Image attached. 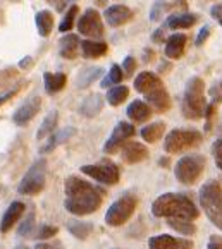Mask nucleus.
<instances>
[{"label":"nucleus","instance_id":"25","mask_svg":"<svg viewBox=\"0 0 222 249\" xmlns=\"http://www.w3.org/2000/svg\"><path fill=\"white\" fill-rule=\"evenodd\" d=\"M60 55L67 60H74L79 53V38L76 35H66L59 41Z\"/></svg>","mask_w":222,"mask_h":249},{"label":"nucleus","instance_id":"23","mask_svg":"<svg viewBox=\"0 0 222 249\" xmlns=\"http://www.w3.org/2000/svg\"><path fill=\"white\" fill-rule=\"evenodd\" d=\"M79 48H81V53L85 59H98V57L107 53L109 50L105 41H95V40L79 41Z\"/></svg>","mask_w":222,"mask_h":249},{"label":"nucleus","instance_id":"4","mask_svg":"<svg viewBox=\"0 0 222 249\" xmlns=\"http://www.w3.org/2000/svg\"><path fill=\"white\" fill-rule=\"evenodd\" d=\"M200 205L208 220L222 231V186L217 180H208L202 186Z\"/></svg>","mask_w":222,"mask_h":249},{"label":"nucleus","instance_id":"17","mask_svg":"<svg viewBox=\"0 0 222 249\" xmlns=\"http://www.w3.org/2000/svg\"><path fill=\"white\" fill-rule=\"evenodd\" d=\"M186 43H188V36L181 33H176L166 40V55L169 59L178 60L185 55Z\"/></svg>","mask_w":222,"mask_h":249},{"label":"nucleus","instance_id":"10","mask_svg":"<svg viewBox=\"0 0 222 249\" xmlns=\"http://www.w3.org/2000/svg\"><path fill=\"white\" fill-rule=\"evenodd\" d=\"M78 31L83 36H88L90 40H95V38L104 36V22L98 14V11L95 9H86L83 12V16L78 19Z\"/></svg>","mask_w":222,"mask_h":249},{"label":"nucleus","instance_id":"49","mask_svg":"<svg viewBox=\"0 0 222 249\" xmlns=\"http://www.w3.org/2000/svg\"><path fill=\"white\" fill-rule=\"evenodd\" d=\"M19 88H21V86H16V88H14V89H12V91L5 93V95H4V96H0V105H4V103H5V102H7V100H9V98H12V96H14V95H16V93H18V91H19Z\"/></svg>","mask_w":222,"mask_h":249},{"label":"nucleus","instance_id":"34","mask_svg":"<svg viewBox=\"0 0 222 249\" xmlns=\"http://www.w3.org/2000/svg\"><path fill=\"white\" fill-rule=\"evenodd\" d=\"M170 229H174L176 232L183 235H193L196 232V225L193 222H188V220H179V218H172L167 222Z\"/></svg>","mask_w":222,"mask_h":249},{"label":"nucleus","instance_id":"32","mask_svg":"<svg viewBox=\"0 0 222 249\" xmlns=\"http://www.w3.org/2000/svg\"><path fill=\"white\" fill-rule=\"evenodd\" d=\"M176 242H178V239L172 237V235L160 234L150 237L148 246H150V249H176Z\"/></svg>","mask_w":222,"mask_h":249},{"label":"nucleus","instance_id":"41","mask_svg":"<svg viewBox=\"0 0 222 249\" xmlns=\"http://www.w3.org/2000/svg\"><path fill=\"white\" fill-rule=\"evenodd\" d=\"M122 72H126V76H133L134 71H136V60L134 57H126L124 62H122Z\"/></svg>","mask_w":222,"mask_h":249},{"label":"nucleus","instance_id":"52","mask_svg":"<svg viewBox=\"0 0 222 249\" xmlns=\"http://www.w3.org/2000/svg\"><path fill=\"white\" fill-rule=\"evenodd\" d=\"M167 69H170V66H169V64H162V66H160V72H164V71H167Z\"/></svg>","mask_w":222,"mask_h":249},{"label":"nucleus","instance_id":"11","mask_svg":"<svg viewBox=\"0 0 222 249\" xmlns=\"http://www.w3.org/2000/svg\"><path fill=\"white\" fill-rule=\"evenodd\" d=\"M134 134H136V129H134L133 124H130V122H119L114 127V131H112L111 138L105 141L104 151L107 155L117 153V151L121 150V146H124L126 141L130 140V138H133Z\"/></svg>","mask_w":222,"mask_h":249},{"label":"nucleus","instance_id":"8","mask_svg":"<svg viewBox=\"0 0 222 249\" xmlns=\"http://www.w3.org/2000/svg\"><path fill=\"white\" fill-rule=\"evenodd\" d=\"M45 180H47V160L40 158L31 165L24 177L21 179L18 186L19 195L24 196H35L41 193L45 187Z\"/></svg>","mask_w":222,"mask_h":249},{"label":"nucleus","instance_id":"18","mask_svg":"<svg viewBox=\"0 0 222 249\" xmlns=\"http://www.w3.org/2000/svg\"><path fill=\"white\" fill-rule=\"evenodd\" d=\"M104 103H105V98L100 93H93L88 98L83 100V103L79 105V114L88 119L96 117V115L102 112V108H104Z\"/></svg>","mask_w":222,"mask_h":249},{"label":"nucleus","instance_id":"38","mask_svg":"<svg viewBox=\"0 0 222 249\" xmlns=\"http://www.w3.org/2000/svg\"><path fill=\"white\" fill-rule=\"evenodd\" d=\"M57 232H59V229L54 227V225H40V229H38V239H52L57 235Z\"/></svg>","mask_w":222,"mask_h":249},{"label":"nucleus","instance_id":"43","mask_svg":"<svg viewBox=\"0 0 222 249\" xmlns=\"http://www.w3.org/2000/svg\"><path fill=\"white\" fill-rule=\"evenodd\" d=\"M210 96L214 100H212V103H221L222 102V81H219V83H215L214 86L210 88Z\"/></svg>","mask_w":222,"mask_h":249},{"label":"nucleus","instance_id":"15","mask_svg":"<svg viewBox=\"0 0 222 249\" xmlns=\"http://www.w3.org/2000/svg\"><path fill=\"white\" fill-rule=\"evenodd\" d=\"M147 158H148V148L141 143L131 141V143H126L124 148H122V160L130 165L140 163V161L147 160Z\"/></svg>","mask_w":222,"mask_h":249},{"label":"nucleus","instance_id":"3","mask_svg":"<svg viewBox=\"0 0 222 249\" xmlns=\"http://www.w3.org/2000/svg\"><path fill=\"white\" fill-rule=\"evenodd\" d=\"M183 115L191 121H200L205 117V108H207V100H205V83L202 77L193 76L188 79L183 95Z\"/></svg>","mask_w":222,"mask_h":249},{"label":"nucleus","instance_id":"53","mask_svg":"<svg viewBox=\"0 0 222 249\" xmlns=\"http://www.w3.org/2000/svg\"><path fill=\"white\" fill-rule=\"evenodd\" d=\"M16 249H30V248H26V246H18Z\"/></svg>","mask_w":222,"mask_h":249},{"label":"nucleus","instance_id":"24","mask_svg":"<svg viewBox=\"0 0 222 249\" xmlns=\"http://www.w3.org/2000/svg\"><path fill=\"white\" fill-rule=\"evenodd\" d=\"M74 134H76V127H71V125H69V127H66V129H62V131L56 132V134H52L50 138H48L47 144L40 148V153H48V151L56 150L57 146L64 144L66 141H69Z\"/></svg>","mask_w":222,"mask_h":249},{"label":"nucleus","instance_id":"40","mask_svg":"<svg viewBox=\"0 0 222 249\" xmlns=\"http://www.w3.org/2000/svg\"><path fill=\"white\" fill-rule=\"evenodd\" d=\"M212 155H214L217 167L222 170V140H217L214 144H212Z\"/></svg>","mask_w":222,"mask_h":249},{"label":"nucleus","instance_id":"31","mask_svg":"<svg viewBox=\"0 0 222 249\" xmlns=\"http://www.w3.org/2000/svg\"><path fill=\"white\" fill-rule=\"evenodd\" d=\"M128 96H130V88L128 86H114V88H111L107 91V102L109 105L112 107H119L121 103H124L128 100Z\"/></svg>","mask_w":222,"mask_h":249},{"label":"nucleus","instance_id":"29","mask_svg":"<svg viewBox=\"0 0 222 249\" xmlns=\"http://www.w3.org/2000/svg\"><path fill=\"white\" fill-rule=\"evenodd\" d=\"M57 121H59V112L52 110V112L43 119V122H41L40 129H38V132H37V140L41 141V140H45L47 136H52V132L56 131V127H57Z\"/></svg>","mask_w":222,"mask_h":249},{"label":"nucleus","instance_id":"27","mask_svg":"<svg viewBox=\"0 0 222 249\" xmlns=\"http://www.w3.org/2000/svg\"><path fill=\"white\" fill-rule=\"evenodd\" d=\"M164 132H166V122H152L141 129V138L147 143H157L164 136Z\"/></svg>","mask_w":222,"mask_h":249},{"label":"nucleus","instance_id":"2","mask_svg":"<svg viewBox=\"0 0 222 249\" xmlns=\"http://www.w3.org/2000/svg\"><path fill=\"white\" fill-rule=\"evenodd\" d=\"M152 213L159 218H179L188 222H195L200 215L191 198L181 193H166L159 196L152 205Z\"/></svg>","mask_w":222,"mask_h":249},{"label":"nucleus","instance_id":"12","mask_svg":"<svg viewBox=\"0 0 222 249\" xmlns=\"http://www.w3.org/2000/svg\"><path fill=\"white\" fill-rule=\"evenodd\" d=\"M40 108H41V98L38 95L31 96V98H28L26 102L16 110V114L12 115V121H14L16 125H26L28 122H31L37 117Z\"/></svg>","mask_w":222,"mask_h":249},{"label":"nucleus","instance_id":"9","mask_svg":"<svg viewBox=\"0 0 222 249\" xmlns=\"http://www.w3.org/2000/svg\"><path fill=\"white\" fill-rule=\"evenodd\" d=\"M81 172L85 176L92 177V179L98 180L102 184H107V186H114L119 182V177H121V170L119 167L111 160L98 161V163L93 165H83Z\"/></svg>","mask_w":222,"mask_h":249},{"label":"nucleus","instance_id":"16","mask_svg":"<svg viewBox=\"0 0 222 249\" xmlns=\"http://www.w3.org/2000/svg\"><path fill=\"white\" fill-rule=\"evenodd\" d=\"M24 210H26L24 203H21V201L11 203V206L5 210L4 216H2V222H0V232H4V234H5V232L11 231V229L18 224V220L22 216Z\"/></svg>","mask_w":222,"mask_h":249},{"label":"nucleus","instance_id":"20","mask_svg":"<svg viewBox=\"0 0 222 249\" xmlns=\"http://www.w3.org/2000/svg\"><path fill=\"white\" fill-rule=\"evenodd\" d=\"M200 16L195 12H183V14H172L170 18H167L166 26L170 30H189L191 26H195L198 22Z\"/></svg>","mask_w":222,"mask_h":249},{"label":"nucleus","instance_id":"48","mask_svg":"<svg viewBox=\"0 0 222 249\" xmlns=\"http://www.w3.org/2000/svg\"><path fill=\"white\" fill-rule=\"evenodd\" d=\"M35 249H64V246L60 242H52V244H48V242H40L37 244Z\"/></svg>","mask_w":222,"mask_h":249},{"label":"nucleus","instance_id":"37","mask_svg":"<svg viewBox=\"0 0 222 249\" xmlns=\"http://www.w3.org/2000/svg\"><path fill=\"white\" fill-rule=\"evenodd\" d=\"M33 231H35V215H33V213H30V215H28V218L24 220V222H22V225L19 227L18 234L28 237V235L33 234Z\"/></svg>","mask_w":222,"mask_h":249},{"label":"nucleus","instance_id":"26","mask_svg":"<svg viewBox=\"0 0 222 249\" xmlns=\"http://www.w3.org/2000/svg\"><path fill=\"white\" fill-rule=\"evenodd\" d=\"M102 74H104L102 67H85V69L78 74V77H76V86L81 89L88 88V86H92Z\"/></svg>","mask_w":222,"mask_h":249},{"label":"nucleus","instance_id":"44","mask_svg":"<svg viewBox=\"0 0 222 249\" xmlns=\"http://www.w3.org/2000/svg\"><path fill=\"white\" fill-rule=\"evenodd\" d=\"M210 14H212V18H214L215 21H217L219 24L222 26V2H221V4H215V5H212V9H210Z\"/></svg>","mask_w":222,"mask_h":249},{"label":"nucleus","instance_id":"5","mask_svg":"<svg viewBox=\"0 0 222 249\" xmlns=\"http://www.w3.org/2000/svg\"><path fill=\"white\" fill-rule=\"evenodd\" d=\"M138 206V198L133 193H124L119 199H115L109 206L105 213V224L111 227H121L134 215V210Z\"/></svg>","mask_w":222,"mask_h":249},{"label":"nucleus","instance_id":"42","mask_svg":"<svg viewBox=\"0 0 222 249\" xmlns=\"http://www.w3.org/2000/svg\"><path fill=\"white\" fill-rule=\"evenodd\" d=\"M210 26H204L200 30V33H198V36H196V40H195V47H204L205 45V41L208 40V36H210Z\"/></svg>","mask_w":222,"mask_h":249},{"label":"nucleus","instance_id":"14","mask_svg":"<svg viewBox=\"0 0 222 249\" xmlns=\"http://www.w3.org/2000/svg\"><path fill=\"white\" fill-rule=\"evenodd\" d=\"M133 18H134V12L128 5H111L105 11L107 24L112 26V28H119V26L128 24Z\"/></svg>","mask_w":222,"mask_h":249},{"label":"nucleus","instance_id":"46","mask_svg":"<svg viewBox=\"0 0 222 249\" xmlns=\"http://www.w3.org/2000/svg\"><path fill=\"white\" fill-rule=\"evenodd\" d=\"M152 40L155 41V43H162V41H166V26H164V28H159V30L153 33Z\"/></svg>","mask_w":222,"mask_h":249},{"label":"nucleus","instance_id":"39","mask_svg":"<svg viewBox=\"0 0 222 249\" xmlns=\"http://www.w3.org/2000/svg\"><path fill=\"white\" fill-rule=\"evenodd\" d=\"M214 117H215V105L214 103H210V105H207V108H205V131L210 132L212 127H214Z\"/></svg>","mask_w":222,"mask_h":249},{"label":"nucleus","instance_id":"21","mask_svg":"<svg viewBox=\"0 0 222 249\" xmlns=\"http://www.w3.org/2000/svg\"><path fill=\"white\" fill-rule=\"evenodd\" d=\"M160 85H162V79H160L157 74L148 72V71L140 72L136 76V79H134V89L143 93V95H147L148 91H152L153 88H157V86H160Z\"/></svg>","mask_w":222,"mask_h":249},{"label":"nucleus","instance_id":"36","mask_svg":"<svg viewBox=\"0 0 222 249\" xmlns=\"http://www.w3.org/2000/svg\"><path fill=\"white\" fill-rule=\"evenodd\" d=\"M79 9L76 4H73L69 7V11L66 12V16L62 18V22L59 24V31L60 33H66V31H71V28L74 26V21H76V16H78Z\"/></svg>","mask_w":222,"mask_h":249},{"label":"nucleus","instance_id":"35","mask_svg":"<svg viewBox=\"0 0 222 249\" xmlns=\"http://www.w3.org/2000/svg\"><path fill=\"white\" fill-rule=\"evenodd\" d=\"M122 77H124V74H122L121 66L114 64V66L111 67V71L107 72V76H105L104 79H102V88H109V86H117V85H121Z\"/></svg>","mask_w":222,"mask_h":249},{"label":"nucleus","instance_id":"19","mask_svg":"<svg viewBox=\"0 0 222 249\" xmlns=\"http://www.w3.org/2000/svg\"><path fill=\"white\" fill-rule=\"evenodd\" d=\"M126 114L133 122H136V124H143V122H147L148 119L152 117L153 112H152V108L143 102V100H134V102H131L130 105H128Z\"/></svg>","mask_w":222,"mask_h":249},{"label":"nucleus","instance_id":"51","mask_svg":"<svg viewBox=\"0 0 222 249\" xmlns=\"http://www.w3.org/2000/svg\"><path fill=\"white\" fill-rule=\"evenodd\" d=\"M159 163L164 165V167H169V158H160Z\"/></svg>","mask_w":222,"mask_h":249},{"label":"nucleus","instance_id":"30","mask_svg":"<svg viewBox=\"0 0 222 249\" xmlns=\"http://www.w3.org/2000/svg\"><path fill=\"white\" fill-rule=\"evenodd\" d=\"M67 231L76 239L85 241L93 232V224H90V222H79V220H69V222H67Z\"/></svg>","mask_w":222,"mask_h":249},{"label":"nucleus","instance_id":"28","mask_svg":"<svg viewBox=\"0 0 222 249\" xmlns=\"http://www.w3.org/2000/svg\"><path fill=\"white\" fill-rule=\"evenodd\" d=\"M35 22H37L38 35L40 36H48L54 30V16L50 11H40L35 16Z\"/></svg>","mask_w":222,"mask_h":249},{"label":"nucleus","instance_id":"47","mask_svg":"<svg viewBox=\"0 0 222 249\" xmlns=\"http://www.w3.org/2000/svg\"><path fill=\"white\" fill-rule=\"evenodd\" d=\"M193 248H195V244L189 239H178V242H176V249H193Z\"/></svg>","mask_w":222,"mask_h":249},{"label":"nucleus","instance_id":"13","mask_svg":"<svg viewBox=\"0 0 222 249\" xmlns=\"http://www.w3.org/2000/svg\"><path fill=\"white\" fill-rule=\"evenodd\" d=\"M145 98H147V102L145 103L152 108V112L155 110V112H159V114L167 112V110L170 108V105H172V102H170V95L167 93V89L164 88V85L153 88L152 91H148L147 95H145Z\"/></svg>","mask_w":222,"mask_h":249},{"label":"nucleus","instance_id":"45","mask_svg":"<svg viewBox=\"0 0 222 249\" xmlns=\"http://www.w3.org/2000/svg\"><path fill=\"white\" fill-rule=\"evenodd\" d=\"M207 249H222V237L221 235H210Z\"/></svg>","mask_w":222,"mask_h":249},{"label":"nucleus","instance_id":"33","mask_svg":"<svg viewBox=\"0 0 222 249\" xmlns=\"http://www.w3.org/2000/svg\"><path fill=\"white\" fill-rule=\"evenodd\" d=\"M179 5H183V7H185L186 2H155V4L152 5V12H150V19H152V21H159V19L162 18L164 12L169 11V9L179 7Z\"/></svg>","mask_w":222,"mask_h":249},{"label":"nucleus","instance_id":"1","mask_svg":"<svg viewBox=\"0 0 222 249\" xmlns=\"http://www.w3.org/2000/svg\"><path fill=\"white\" fill-rule=\"evenodd\" d=\"M64 206L69 213L78 216L92 215L102 206L104 191L78 176H69L64 182Z\"/></svg>","mask_w":222,"mask_h":249},{"label":"nucleus","instance_id":"7","mask_svg":"<svg viewBox=\"0 0 222 249\" xmlns=\"http://www.w3.org/2000/svg\"><path fill=\"white\" fill-rule=\"evenodd\" d=\"M205 165H207V160L204 155H186L176 163L174 176L185 186H193L202 177Z\"/></svg>","mask_w":222,"mask_h":249},{"label":"nucleus","instance_id":"6","mask_svg":"<svg viewBox=\"0 0 222 249\" xmlns=\"http://www.w3.org/2000/svg\"><path fill=\"white\" fill-rule=\"evenodd\" d=\"M202 140H204L202 132L195 131V129H174L167 134L166 141H164V150L166 153L178 155L181 151L198 146Z\"/></svg>","mask_w":222,"mask_h":249},{"label":"nucleus","instance_id":"50","mask_svg":"<svg viewBox=\"0 0 222 249\" xmlns=\"http://www.w3.org/2000/svg\"><path fill=\"white\" fill-rule=\"evenodd\" d=\"M31 66H33V59H31V57H26V59H22L21 64H19V67H21V69H30Z\"/></svg>","mask_w":222,"mask_h":249},{"label":"nucleus","instance_id":"22","mask_svg":"<svg viewBox=\"0 0 222 249\" xmlns=\"http://www.w3.org/2000/svg\"><path fill=\"white\" fill-rule=\"evenodd\" d=\"M43 83H45V91L48 95H56V93L62 91L66 88L67 76L64 72H45Z\"/></svg>","mask_w":222,"mask_h":249}]
</instances>
